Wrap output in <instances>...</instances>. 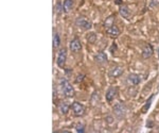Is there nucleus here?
Returning a JSON list of instances; mask_svg holds the SVG:
<instances>
[{"label":"nucleus","mask_w":159,"mask_h":133,"mask_svg":"<svg viewBox=\"0 0 159 133\" xmlns=\"http://www.w3.org/2000/svg\"><path fill=\"white\" fill-rule=\"evenodd\" d=\"M115 19H116V15H110V16L107 17V18L105 19V21H104V27H105V29H107V28H109L110 26L114 25Z\"/></svg>","instance_id":"nucleus-16"},{"label":"nucleus","mask_w":159,"mask_h":133,"mask_svg":"<svg viewBox=\"0 0 159 133\" xmlns=\"http://www.w3.org/2000/svg\"><path fill=\"white\" fill-rule=\"evenodd\" d=\"M70 104L68 103V102H61V103L60 104V112L63 115H66L69 112V109H70Z\"/></svg>","instance_id":"nucleus-15"},{"label":"nucleus","mask_w":159,"mask_h":133,"mask_svg":"<svg viewBox=\"0 0 159 133\" xmlns=\"http://www.w3.org/2000/svg\"><path fill=\"white\" fill-rule=\"evenodd\" d=\"M127 82H129L130 85H138L141 82V77L137 74H129L127 76Z\"/></svg>","instance_id":"nucleus-11"},{"label":"nucleus","mask_w":159,"mask_h":133,"mask_svg":"<svg viewBox=\"0 0 159 133\" xmlns=\"http://www.w3.org/2000/svg\"><path fill=\"white\" fill-rule=\"evenodd\" d=\"M157 53H158V58H159V47H158V49H157Z\"/></svg>","instance_id":"nucleus-27"},{"label":"nucleus","mask_w":159,"mask_h":133,"mask_svg":"<svg viewBox=\"0 0 159 133\" xmlns=\"http://www.w3.org/2000/svg\"><path fill=\"white\" fill-rule=\"evenodd\" d=\"M69 49H70L74 53L80 52V51L82 50V43H81V40H80L78 37L73 38V40H71L70 43H69Z\"/></svg>","instance_id":"nucleus-6"},{"label":"nucleus","mask_w":159,"mask_h":133,"mask_svg":"<svg viewBox=\"0 0 159 133\" xmlns=\"http://www.w3.org/2000/svg\"><path fill=\"white\" fill-rule=\"evenodd\" d=\"M154 53V49H153V46L151 44H145L144 46H143L142 48V53H141V55H142L143 59H148L151 58L153 55Z\"/></svg>","instance_id":"nucleus-9"},{"label":"nucleus","mask_w":159,"mask_h":133,"mask_svg":"<svg viewBox=\"0 0 159 133\" xmlns=\"http://www.w3.org/2000/svg\"><path fill=\"white\" fill-rule=\"evenodd\" d=\"M61 45V37H60V34L57 32H54L53 33V48H58Z\"/></svg>","instance_id":"nucleus-17"},{"label":"nucleus","mask_w":159,"mask_h":133,"mask_svg":"<svg viewBox=\"0 0 159 133\" xmlns=\"http://www.w3.org/2000/svg\"><path fill=\"white\" fill-rule=\"evenodd\" d=\"M114 113L116 115L117 118L122 119L126 116L127 113V108L124 103H117L116 106L114 107Z\"/></svg>","instance_id":"nucleus-3"},{"label":"nucleus","mask_w":159,"mask_h":133,"mask_svg":"<svg viewBox=\"0 0 159 133\" xmlns=\"http://www.w3.org/2000/svg\"><path fill=\"white\" fill-rule=\"evenodd\" d=\"M94 61H96L97 64L103 65V64L107 63L108 58H107V55L104 52V51H100V52H98L96 55H94Z\"/></svg>","instance_id":"nucleus-10"},{"label":"nucleus","mask_w":159,"mask_h":133,"mask_svg":"<svg viewBox=\"0 0 159 133\" xmlns=\"http://www.w3.org/2000/svg\"><path fill=\"white\" fill-rule=\"evenodd\" d=\"M60 85H61V92H63V94L65 95L67 98H72L74 97V94H75V92H74V88L73 86L71 85V83L69 82L66 78H61L60 80Z\"/></svg>","instance_id":"nucleus-1"},{"label":"nucleus","mask_w":159,"mask_h":133,"mask_svg":"<svg viewBox=\"0 0 159 133\" xmlns=\"http://www.w3.org/2000/svg\"><path fill=\"white\" fill-rule=\"evenodd\" d=\"M116 4H118V6H121V2H122V0H116Z\"/></svg>","instance_id":"nucleus-26"},{"label":"nucleus","mask_w":159,"mask_h":133,"mask_svg":"<svg viewBox=\"0 0 159 133\" xmlns=\"http://www.w3.org/2000/svg\"><path fill=\"white\" fill-rule=\"evenodd\" d=\"M66 60H67V49L65 47L61 48L57 55V60H56V64H57L58 67L63 68L65 66Z\"/></svg>","instance_id":"nucleus-5"},{"label":"nucleus","mask_w":159,"mask_h":133,"mask_svg":"<svg viewBox=\"0 0 159 133\" xmlns=\"http://www.w3.org/2000/svg\"><path fill=\"white\" fill-rule=\"evenodd\" d=\"M107 121H107L108 124H111V122H112V117H107Z\"/></svg>","instance_id":"nucleus-25"},{"label":"nucleus","mask_w":159,"mask_h":133,"mask_svg":"<svg viewBox=\"0 0 159 133\" xmlns=\"http://www.w3.org/2000/svg\"><path fill=\"white\" fill-rule=\"evenodd\" d=\"M74 7V1L73 0H64L63 6H61V11L64 13H69L72 11Z\"/></svg>","instance_id":"nucleus-12"},{"label":"nucleus","mask_w":159,"mask_h":133,"mask_svg":"<svg viewBox=\"0 0 159 133\" xmlns=\"http://www.w3.org/2000/svg\"><path fill=\"white\" fill-rule=\"evenodd\" d=\"M75 26H76V27H79V28H81V29H83V30H90L92 28L91 21L87 18L86 16H83V15L76 17Z\"/></svg>","instance_id":"nucleus-2"},{"label":"nucleus","mask_w":159,"mask_h":133,"mask_svg":"<svg viewBox=\"0 0 159 133\" xmlns=\"http://www.w3.org/2000/svg\"><path fill=\"white\" fill-rule=\"evenodd\" d=\"M157 132H159V127L157 128Z\"/></svg>","instance_id":"nucleus-28"},{"label":"nucleus","mask_w":159,"mask_h":133,"mask_svg":"<svg viewBox=\"0 0 159 133\" xmlns=\"http://www.w3.org/2000/svg\"><path fill=\"white\" fill-rule=\"evenodd\" d=\"M117 95H118V88H116V86H110V88L106 91V94H105L106 101L111 102L115 98H116Z\"/></svg>","instance_id":"nucleus-7"},{"label":"nucleus","mask_w":159,"mask_h":133,"mask_svg":"<svg viewBox=\"0 0 159 133\" xmlns=\"http://www.w3.org/2000/svg\"><path fill=\"white\" fill-rule=\"evenodd\" d=\"M84 78H85V75H79L78 77H76V80H75V82H76V83L82 82V81L84 80Z\"/></svg>","instance_id":"nucleus-22"},{"label":"nucleus","mask_w":159,"mask_h":133,"mask_svg":"<svg viewBox=\"0 0 159 133\" xmlns=\"http://www.w3.org/2000/svg\"><path fill=\"white\" fill-rule=\"evenodd\" d=\"M159 6V0H151L150 7H157Z\"/></svg>","instance_id":"nucleus-21"},{"label":"nucleus","mask_w":159,"mask_h":133,"mask_svg":"<svg viewBox=\"0 0 159 133\" xmlns=\"http://www.w3.org/2000/svg\"><path fill=\"white\" fill-rule=\"evenodd\" d=\"M119 13L120 15L123 17V18H129L130 16V10L129 7L126 6V4H121L119 7Z\"/></svg>","instance_id":"nucleus-14"},{"label":"nucleus","mask_w":159,"mask_h":133,"mask_svg":"<svg viewBox=\"0 0 159 133\" xmlns=\"http://www.w3.org/2000/svg\"><path fill=\"white\" fill-rule=\"evenodd\" d=\"M71 109H72V112L75 117H81L85 114V107H84V104H82L81 102H79V101L72 102Z\"/></svg>","instance_id":"nucleus-4"},{"label":"nucleus","mask_w":159,"mask_h":133,"mask_svg":"<svg viewBox=\"0 0 159 133\" xmlns=\"http://www.w3.org/2000/svg\"><path fill=\"white\" fill-rule=\"evenodd\" d=\"M153 99H154V95L151 96V97H150V99H148V101L144 103V106L142 107V109H141V112H142L143 114H144V113H147V112L148 111V109H150L151 104H152Z\"/></svg>","instance_id":"nucleus-18"},{"label":"nucleus","mask_w":159,"mask_h":133,"mask_svg":"<svg viewBox=\"0 0 159 133\" xmlns=\"http://www.w3.org/2000/svg\"><path fill=\"white\" fill-rule=\"evenodd\" d=\"M153 126H154L153 121H148V122H147V127H148V128H152Z\"/></svg>","instance_id":"nucleus-23"},{"label":"nucleus","mask_w":159,"mask_h":133,"mask_svg":"<svg viewBox=\"0 0 159 133\" xmlns=\"http://www.w3.org/2000/svg\"><path fill=\"white\" fill-rule=\"evenodd\" d=\"M114 49H115V50L117 49V45H116V44H112L111 48H110V51H111V52H112V51H114Z\"/></svg>","instance_id":"nucleus-24"},{"label":"nucleus","mask_w":159,"mask_h":133,"mask_svg":"<svg viewBox=\"0 0 159 133\" xmlns=\"http://www.w3.org/2000/svg\"><path fill=\"white\" fill-rule=\"evenodd\" d=\"M96 40H97V34L94 32H90L87 35V40H88L89 43H91V44H93V43L96 42Z\"/></svg>","instance_id":"nucleus-19"},{"label":"nucleus","mask_w":159,"mask_h":133,"mask_svg":"<svg viewBox=\"0 0 159 133\" xmlns=\"http://www.w3.org/2000/svg\"><path fill=\"white\" fill-rule=\"evenodd\" d=\"M106 33H107V35L110 36V37H117V36H119V35H120V30H119V28H118L117 26L112 25V26H110L109 28H107V29H106Z\"/></svg>","instance_id":"nucleus-13"},{"label":"nucleus","mask_w":159,"mask_h":133,"mask_svg":"<svg viewBox=\"0 0 159 133\" xmlns=\"http://www.w3.org/2000/svg\"><path fill=\"white\" fill-rule=\"evenodd\" d=\"M124 73V68L122 66H115V67L110 68L108 71V76L110 78H118V77L122 76Z\"/></svg>","instance_id":"nucleus-8"},{"label":"nucleus","mask_w":159,"mask_h":133,"mask_svg":"<svg viewBox=\"0 0 159 133\" xmlns=\"http://www.w3.org/2000/svg\"><path fill=\"white\" fill-rule=\"evenodd\" d=\"M75 131L78 133H84L85 132V125L79 122V124L75 126Z\"/></svg>","instance_id":"nucleus-20"}]
</instances>
